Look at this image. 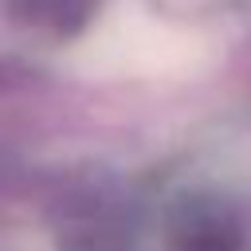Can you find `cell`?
<instances>
[{
    "label": "cell",
    "mask_w": 251,
    "mask_h": 251,
    "mask_svg": "<svg viewBox=\"0 0 251 251\" xmlns=\"http://www.w3.org/2000/svg\"><path fill=\"white\" fill-rule=\"evenodd\" d=\"M161 251H251V216L216 192L176 196L161 220Z\"/></svg>",
    "instance_id": "obj_1"
},
{
    "label": "cell",
    "mask_w": 251,
    "mask_h": 251,
    "mask_svg": "<svg viewBox=\"0 0 251 251\" xmlns=\"http://www.w3.org/2000/svg\"><path fill=\"white\" fill-rule=\"evenodd\" d=\"M94 4H98V0H8L12 16H16L24 27L39 31V35H55V39L78 31V27L90 20Z\"/></svg>",
    "instance_id": "obj_2"
}]
</instances>
